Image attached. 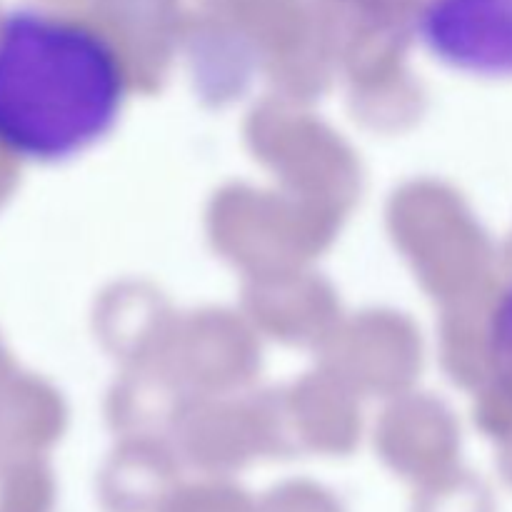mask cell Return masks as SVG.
<instances>
[{"label": "cell", "mask_w": 512, "mask_h": 512, "mask_svg": "<svg viewBox=\"0 0 512 512\" xmlns=\"http://www.w3.org/2000/svg\"><path fill=\"white\" fill-rule=\"evenodd\" d=\"M118 45L40 8L0 18V150L35 165L73 160L108 138L128 103Z\"/></svg>", "instance_id": "obj_1"}, {"label": "cell", "mask_w": 512, "mask_h": 512, "mask_svg": "<svg viewBox=\"0 0 512 512\" xmlns=\"http://www.w3.org/2000/svg\"><path fill=\"white\" fill-rule=\"evenodd\" d=\"M418 38L445 68L512 80V0H425Z\"/></svg>", "instance_id": "obj_2"}, {"label": "cell", "mask_w": 512, "mask_h": 512, "mask_svg": "<svg viewBox=\"0 0 512 512\" xmlns=\"http://www.w3.org/2000/svg\"><path fill=\"white\" fill-rule=\"evenodd\" d=\"M485 358H488L490 378L512 405V283L500 293L485 333Z\"/></svg>", "instance_id": "obj_3"}]
</instances>
